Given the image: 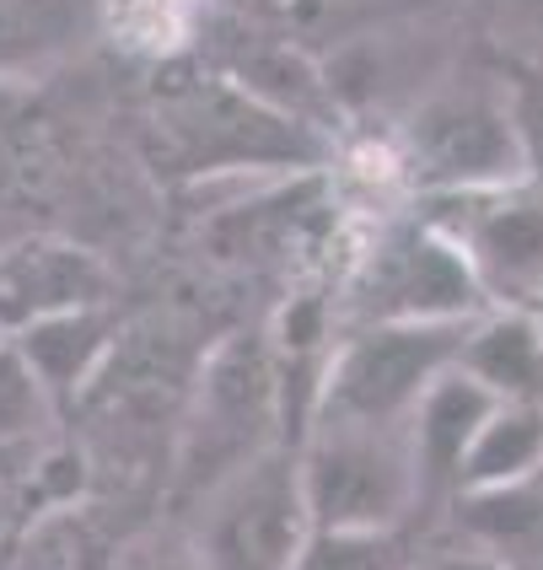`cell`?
Listing matches in <instances>:
<instances>
[{"mask_svg":"<svg viewBox=\"0 0 543 570\" xmlns=\"http://www.w3.org/2000/svg\"><path fill=\"white\" fill-rule=\"evenodd\" d=\"M108 296H113V275L92 248L76 243L22 248L0 269V340H17L32 323L81 313V307H108Z\"/></svg>","mask_w":543,"mask_h":570,"instance_id":"30bf717a","label":"cell"},{"mask_svg":"<svg viewBox=\"0 0 543 570\" xmlns=\"http://www.w3.org/2000/svg\"><path fill=\"white\" fill-rule=\"evenodd\" d=\"M501 81H506V102H512L522 173L543 184V65H512Z\"/></svg>","mask_w":543,"mask_h":570,"instance_id":"ffe728a7","label":"cell"},{"mask_svg":"<svg viewBox=\"0 0 543 570\" xmlns=\"http://www.w3.org/2000/svg\"><path fill=\"white\" fill-rule=\"evenodd\" d=\"M113 334H119V313H108V307H81V313L32 323L28 334H17V350L28 355V366L38 372V382L49 387L55 404H76V399L87 393L92 372L102 366Z\"/></svg>","mask_w":543,"mask_h":570,"instance_id":"4fadbf2b","label":"cell"},{"mask_svg":"<svg viewBox=\"0 0 543 570\" xmlns=\"http://www.w3.org/2000/svg\"><path fill=\"white\" fill-rule=\"evenodd\" d=\"M501 399L474 382L463 366H447L442 377L425 387V399L409 414V442H415V463H419V490H452L457 469L468 458V446L480 436V425L490 420Z\"/></svg>","mask_w":543,"mask_h":570,"instance_id":"8fae6325","label":"cell"},{"mask_svg":"<svg viewBox=\"0 0 543 570\" xmlns=\"http://www.w3.org/2000/svg\"><path fill=\"white\" fill-rule=\"evenodd\" d=\"M286 420V382L269 345V328H231L205 350L189 404L178 414L167 484L178 507H199L226 474L254 463L258 452L280 446Z\"/></svg>","mask_w":543,"mask_h":570,"instance_id":"6da1fadb","label":"cell"},{"mask_svg":"<svg viewBox=\"0 0 543 570\" xmlns=\"http://www.w3.org/2000/svg\"><path fill=\"white\" fill-rule=\"evenodd\" d=\"M205 340L184 313H146L135 323H119L113 345L92 372L87 393L76 399L81 410L102 425V436L113 442H157L167 436L172 452V431L178 414L189 404V387L205 361Z\"/></svg>","mask_w":543,"mask_h":570,"instance_id":"5b68a950","label":"cell"},{"mask_svg":"<svg viewBox=\"0 0 543 570\" xmlns=\"http://www.w3.org/2000/svg\"><path fill=\"white\" fill-rule=\"evenodd\" d=\"M480 285L447 237L425 222L387 226L366 243L345 281V328L366 323H474L484 317Z\"/></svg>","mask_w":543,"mask_h":570,"instance_id":"9c48e42d","label":"cell"},{"mask_svg":"<svg viewBox=\"0 0 543 570\" xmlns=\"http://www.w3.org/2000/svg\"><path fill=\"white\" fill-rule=\"evenodd\" d=\"M296 570H409V549L398 533H323L313 528Z\"/></svg>","mask_w":543,"mask_h":570,"instance_id":"d6986e66","label":"cell"},{"mask_svg":"<svg viewBox=\"0 0 543 570\" xmlns=\"http://www.w3.org/2000/svg\"><path fill=\"white\" fill-rule=\"evenodd\" d=\"M151 125L172 146L184 178L258 173V167L275 173V167H302L318 151L313 129L243 92L216 65H178L157 87Z\"/></svg>","mask_w":543,"mask_h":570,"instance_id":"7a4b0ae2","label":"cell"},{"mask_svg":"<svg viewBox=\"0 0 543 570\" xmlns=\"http://www.w3.org/2000/svg\"><path fill=\"white\" fill-rule=\"evenodd\" d=\"M543 474V404H495L452 490H490Z\"/></svg>","mask_w":543,"mask_h":570,"instance_id":"5bb4252c","label":"cell"},{"mask_svg":"<svg viewBox=\"0 0 543 570\" xmlns=\"http://www.w3.org/2000/svg\"><path fill=\"white\" fill-rule=\"evenodd\" d=\"M76 184L55 125H17L0 140V210L38 216L55 210Z\"/></svg>","mask_w":543,"mask_h":570,"instance_id":"9a60e30c","label":"cell"},{"mask_svg":"<svg viewBox=\"0 0 543 570\" xmlns=\"http://www.w3.org/2000/svg\"><path fill=\"white\" fill-rule=\"evenodd\" d=\"M296 469L323 533H398L425 495L409 425L313 420L296 436Z\"/></svg>","mask_w":543,"mask_h":570,"instance_id":"3957f363","label":"cell"},{"mask_svg":"<svg viewBox=\"0 0 543 570\" xmlns=\"http://www.w3.org/2000/svg\"><path fill=\"white\" fill-rule=\"evenodd\" d=\"M457 517L490 549L539 543L543 539V474L516 479V484H490V490H457Z\"/></svg>","mask_w":543,"mask_h":570,"instance_id":"2e32d148","label":"cell"},{"mask_svg":"<svg viewBox=\"0 0 543 570\" xmlns=\"http://www.w3.org/2000/svg\"><path fill=\"white\" fill-rule=\"evenodd\" d=\"M425 226L447 237L490 313L543 317V184L512 178L484 189L431 194Z\"/></svg>","mask_w":543,"mask_h":570,"instance_id":"52a82bcc","label":"cell"},{"mask_svg":"<svg viewBox=\"0 0 543 570\" xmlns=\"http://www.w3.org/2000/svg\"><path fill=\"white\" fill-rule=\"evenodd\" d=\"M490 11L506 49H516L522 65H543V0H490Z\"/></svg>","mask_w":543,"mask_h":570,"instance_id":"7402d4cb","label":"cell"},{"mask_svg":"<svg viewBox=\"0 0 543 570\" xmlns=\"http://www.w3.org/2000/svg\"><path fill=\"white\" fill-rule=\"evenodd\" d=\"M457 366L484 382L501 404H543V317L484 313L474 317Z\"/></svg>","mask_w":543,"mask_h":570,"instance_id":"7c38bea8","label":"cell"},{"mask_svg":"<svg viewBox=\"0 0 543 570\" xmlns=\"http://www.w3.org/2000/svg\"><path fill=\"white\" fill-rule=\"evenodd\" d=\"M409 570H512L495 554H436V560H415Z\"/></svg>","mask_w":543,"mask_h":570,"instance_id":"603a6c76","label":"cell"},{"mask_svg":"<svg viewBox=\"0 0 543 570\" xmlns=\"http://www.w3.org/2000/svg\"><path fill=\"white\" fill-rule=\"evenodd\" d=\"M108 549L97 539V528L81 517V507L38 511L28 528L17 533L11 566L6 570H102Z\"/></svg>","mask_w":543,"mask_h":570,"instance_id":"e0dca14e","label":"cell"},{"mask_svg":"<svg viewBox=\"0 0 543 570\" xmlns=\"http://www.w3.org/2000/svg\"><path fill=\"white\" fill-rule=\"evenodd\" d=\"M404 173L431 194L484 189V184H512L522 173L506 81H463L452 76L436 92L419 97V108L404 119L398 146Z\"/></svg>","mask_w":543,"mask_h":570,"instance_id":"ba28073f","label":"cell"},{"mask_svg":"<svg viewBox=\"0 0 543 570\" xmlns=\"http://www.w3.org/2000/svg\"><path fill=\"white\" fill-rule=\"evenodd\" d=\"M189 549L199 570H296L313 539L296 446L280 442L226 474L194 507Z\"/></svg>","mask_w":543,"mask_h":570,"instance_id":"8992f818","label":"cell"},{"mask_svg":"<svg viewBox=\"0 0 543 570\" xmlns=\"http://www.w3.org/2000/svg\"><path fill=\"white\" fill-rule=\"evenodd\" d=\"M55 399L28 366V355L17 350V340H0V442H32L49 436L55 420Z\"/></svg>","mask_w":543,"mask_h":570,"instance_id":"ac0fdd59","label":"cell"},{"mask_svg":"<svg viewBox=\"0 0 543 570\" xmlns=\"http://www.w3.org/2000/svg\"><path fill=\"white\" fill-rule=\"evenodd\" d=\"M102 570H199L194 566L189 533L178 528H140L129 533L119 549H108V566Z\"/></svg>","mask_w":543,"mask_h":570,"instance_id":"44dd1931","label":"cell"},{"mask_svg":"<svg viewBox=\"0 0 543 570\" xmlns=\"http://www.w3.org/2000/svg\"><path fill=\"white\" fill-rule=\"evenodd\" d=\"M474 323H366L345 328L323 361L313 420L409 425L425 387L457 366V350ZM307 420V425H313Z\"/></svg>","mask_w":543,"mask_h":570,"instance_id":"277c9868","label":"cell"}]
</instances>
